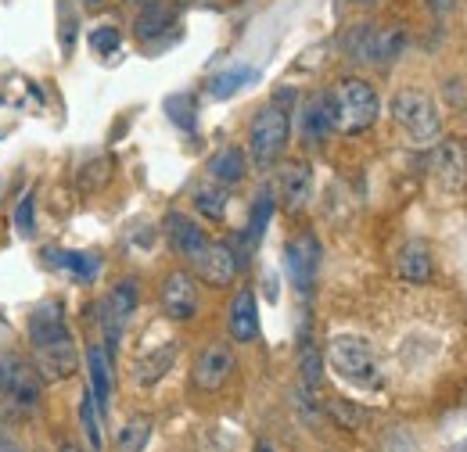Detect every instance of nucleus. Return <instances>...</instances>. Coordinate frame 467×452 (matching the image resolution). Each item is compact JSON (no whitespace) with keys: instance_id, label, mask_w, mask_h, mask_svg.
Segmentation results:
<instances>
[{"instance_id":"f257e3e1","label":"nucleus","mask_w":467,"mask_h":452,"mask_svg":"<svg viewBox=\"0 0 467 452\" xmlns=\"http://www.w3.org/2000/svg\"><path fill=\"white\" fill-rule=\"evenodd\" d=\"M29 344H33V355H36V374L40 381L55 385V381H68L76 374V341L72 331L65 324V309L61 302H44L33 309L29 316Z\"/></svg>"},{"instance_id":"f03ea898","label":"nucleus","mask_w":467,"mask_h":452,"mask_svg":"<svg viewBox=\"0 0 467 452\" xmlns=\"http://www.w3.org/2000/svg\"><path fill=\"white\" fill-rule=\"evenodd\" d=\"M327 108H331L335 133L356 137V133H363V129H370V126L378 122L381 98H378V90H374L367 79L346 76V79H338V83L327 90Z\"/></svg>"},{"instance_id":"7ed1b4c3","label":"nucleus","mask_w":467,"mask_h":452,"mask_svg":"<svg viewBox=\"0 0 467 452\" xmlns=\"http://www.w3.org/2000/svg\"><path fill=\"white\" fill-rule=\"evenodd\" d=\"M327 363L331 370L352 385V388H381L385 385V370H381V359L374 352V344L367 338H356V334H338V338L327 344Z\"/></svg>"},{"instance_id":"20e7f679","label":"nucleus","mask_w":467,"mask_h":452,"mask_svg":"<svg viewBox=\"0 0 467 452\" xmlns=\"http://www.w3.org/2000/svg\"><path fill=\"white\" fill-rule=\"evenodd\" d=\"M292 140V112L281 105V101H270L263 105L252 126H248V155L259 170H270L281 162L285 148Z\"/></svg>"},{"instance_id":"39448f33","label":"nucleus","mask_w":467,"mask_h":452,"mask_svg":"<svg viewBox=\"0 0 467 452\" xmlns=\"http://www.w3.org/2000/svg\"><path fill=\"white\" fill-rule=\"evenodd\" d=\"M392 118H396V126L413 137L417 144H428V140H435L439 137V129H442V118H439V108H435V101L424 94V90H400L396 98H392Z\"/></svg>"},{"instance_id":"423d86ee","label":"nucleus","mask_w":467,"mask_h":452,"mask_svg":"<svg viewBox=\"0 0 467 452\" xmlns=\"http://www.w3.org/2000/svg\"><path fill=\"white\" fill-rule=\"evenodd\" d=\"M403 29H378V26H356L349 40L352 61L363 65H389L392 57L403 51Z\"/></svg>"},{"instance_id":"0eeeda50","label":"nucleus","mask_w":467,"mask_h":452,"mask_svg":"<svg viewBox=\"0 0 467 452\" xmlns=\"http://www.w3.org/2000/svg\"><path fill=\"white\" fill-rule=\"evenodd\" d=\"M234 366H237V359H234L231 344H227V341H209V344L198 352V359H194L191 385H194L198 392H220V388L231 381Z\"/></svg>"},{"instance_id":"6e6552de","label":"nucleus","mask_w":467,"mask_h":452,"mask_svg":"<svg viewBox=\"0 0 467 452\" xmlns=\"http://www.w3.org/2000/svg\"><path fill=\"white\" fill-rule=\"evenodd\" d=\"M0 398H4L7 409H15L18 416L36 413V406H40V374L29 370L26 363H4V374H0Z\"/></svg>"},{"instance_id":"1a4fd4ad","label":"nucleus","mask_w":467,"mask_h":452,"mask_svg":"<svg viewBox=\"0 0 467 452\" xmlns=\"http://www.w3.org/2000/svg\"><path fill=\"white\" fill-rule=\"evenodd\" d=\"M159 302H162V313H166L170 320H176V324L194 320V313H198V281H194L191 273L176 270V273H170V277L162 281Z\"/></svg>"},{"instance_id":"9d476101","label":"nucleus","mask_w":467,"mask_h":452,"mask_svg":"<svg viewBox=\"0 0 467 452\" xmlns=\"http://www.w3.org/2000/svg\"><path fill=\"white\" fill-rule=\"evenodd\" d=\"M137 309V283L133 281H119L109 294H105V302H101V324H105V338H109V352L119 344L122 338V327H126V320H130V313Z\"/></svg>"},{"instance_id":"9b49d317","label":"nucleus","mask_w":467,"mask_h":452,"mask_svg":"<svg viewBox=\"0 0 467 452\" xmlns=\"http://www.w3.org/2000/svg\"><path fill=\"white\" fill-rule=\"evenodd\" d=\"M285 266H288V277L298 287V294H309V287L317 281V270H320V244L313 233L295 237L285 248Z\"/></svg>"},{"instance_id":"f8f14e48","label":"nucleus","mask_w":467,"mask_h":452,"mask_svg":"<svg viewBox=\"0 0 467 452\" xmlns=\"http://www.w3.org/2000/svg\"><path fill=\"white\" fill-rule=\"evenodd\" d=\"M198 270V281L209 283V287H231L234 277H237V255L231 252V244H216L209 241V248L191 262Z\"/></svg>"},{"instance_id":"ddd939ff","label":"nucleus","mask_w":467,"mask_h":452,"mask_svg":"<svg viewBox=\"0 0 467 452\" xmlns=\"http://www.w3.org/2000/svg\"><path fill=\"white\" fill-rule=\"evenodd\" d=\"M277 198L288 212H302L313 201V170L309 162H285L277 172Z\"/></svg>"},{"instance_id":"4468645a","label":"nucleus","mask_w":467,"mask_h":452,"mask_svg":"<svg viewBox=\"0 0 467 452\" xmlns=\"http://www.w3.org/2000/svg\"><path fill=\"white\" fill-rule=\"evenodd\" d=\"M166 237H170V248H173L180 259H187V262H194L209 248L205 230L194 223V220H187L183 212H170L166 216Z\"/></svg>"},{"instance_id":"2eb2a0df","label":"nucleus","mask_w":467,"mask_h":452,"mask_svg":"<svg viewBox=\"0 0 467 452\" xmlns=\"http://www.w3.org/2000/svg\"><path fill=\"white\" fill-rule=\"evenodd\" d=\"M227 327H231V338L241 341V344L259 338V305H255V291L252 287H241L231 298Z\"/></svg>"},{"instance_id":"dca6fc26","label":"nucleus","mask_w":467,"mask_h":452,"mask_svg":"<svg viewBox=\"0 0 467 452\" xmlns=\"http://www.w3.org/2000/svg\"><path fill=\"white\" fill-rule=\"evenodd\" d=\"M298 133H302V140L313 144V148H320V144L335 133L331 108H327V94H317V98H309V101L302 105V112H298Z\"/></svg>"},{"instance_id":"f3484780","label":"nucleus","mask_w":467,"mask_h":452,"mask_svg":"<svg viewBox=\"0 0 467 452\" xmlns=\"http://www.w3.org/2000/svg\"><path fill=\"white\" fill-rule=\"evenodd\" d=\"M87 370H90V396L94 406L105 420L109 413V398H112V366H109V348L105 344H90L87 348Z\"/></svg>"},{"instance_id":"a211bd4d","label":"nucleus","mask_w":467,"mask_h":452,"mask_svg":"<svg viewBox=\"0 0 467 452\" xmlns=\"http://www.w3.org/2000/svg\"><path fill=\"white\" fill-rule=\"evenodd\" d=\"M396 273L407 283H428L435 273V262H431V248L424 241H407L400 252H396Z\"/></svg>"},{"instance_id":"6ab92c4d","label":"nucleus","mask_w":467,"mask_h":452,"mask_svg":"<svg viewBox=\"0 0 467 452\" xmlns=\"http://www.w3.org/2000/svg\"><path fill=\"white\" fill-rule=\"evenodd\" d=\"M173 363H176V341H166V344L144 352V355L133 363V381H137L140 388H151V385H159V381L173 370Z\"/></svg>"},{"instance_id":"aec40b11","label":"nucleus","mask_w":467,"mask_h":452,"mask_svg":"<svg viewBox=\"0 0 467 452\" xmlns=\"http://www.w3.org/2000/svg\"><path fill=\"white\" fill-rule=\"evenodd\" d=\"M244 172H248V162H244V151L241 148H220L213 159H209V176L220 183V187H234V183H241L244 180Z\"/></svg>"},{"instance_id":"412c9836","label":"nucleus","mask_w":467,"mask_h":452,"mask_svg":"<svg viewBox=\"0 0 467 452\" xmlns=\"http://www.w3.org/2000/svg\"><path fill=\"white\" fill-rule=\"evenodd\" d=\"M47 262L79 283H90L101 273V259H94L87 252H47Z\"/></svg>"},{"instance_id":"4be33fe9","label":"nucleus","mask_w":467,"mask_h":452,"mask_svg":"<svg viewBox=\"0 0 467 452\" xmlns=\"http://www.w3.org/2000/svg\"><path fill=\"white\" fill-rule=\"evenodd\" d=\"M435 172H439V180L446 183V190L464 187L467 162H464V151H461V144H457V140L439 144V155H435Z\"/></svg>"},{"instance_id":"5701e85b","label":"nucleus","mask_w":467,"mask_h":452,"mask_svg":"<svg viewBox=\"0 0 467 452\" xmlns=\"http://www.w3.org/2000/svg\"><path fill=\"white\" fill-rule=\"evenodd\" d=\"M176 15L173 7H166V4H159V0H151L140 15H137V40H151V36H159V33H166V29H173Z\"/></svg>"},{"instance_id":"b1692460","label":"nucleus","mask_w":467,"mask_h":452,"mask_svg":"<svg viewBox=\"0 0 467 452\" xmlns=\"http://www.w3.org/2000/svg\"><path fill=\"white\" fill-rule=\"evenodd\" d=\"M255 79H259L255 68H248V65H234V68H227V72H220V76L209 79V94H213L216 101H223V98H234L241 87L255 83Z\"/></svg>"},{"instance_id":"393cba45","label":"nucleus","mask_w":467,"mask_h":452,"mask_svg":"<svg viewBox=\"0 0 467 452\" xmlns=\"http://www.w3.org/2000/svg\"><path fill=\"white\" fill-rule=\"evenodd\" d=\"M274 209H277L274 190H270V187L259 190V198H255V205H252V216H248V248H255V244L263 241L266 226H270V220H274Z\"/></svg>"},{"instance_id":"a878e982","label":"nucleus","mask_w":467,"mask_h":452,"mask_svg":"<svg viewBox=\"0 0 467 452\" xmlns=\"http://www.w3.org/2000/svg\"><path fill=\"white\" fill-rule=\"evenodd\" d=\"M194 209L205 216V220H213V223H220L223 216H227V209H231V198H227V190L216 183V187H198L194 190Z\"/></svg>"},{"instance_id":"bb28decb","label":"nucleus","mask_w":467,"mask_h":452,"mask_svg":"<svg viewBox=\"0 0 467 452\" xmlns=\"http://www.w3.org/2000/svg\"><path fill=\"white\" fill-rule=\"evenodd\" d=\"M148 438H151V420H148V416H133V420L119 431L116 452H144Z\"/></svg>"},{"instance_id":"cd10ccee","label":"nucleus","mask_w":467,"mask_h":452,"mask_svg":"<svg viewBox=\"0 0 467 452\" xmlns=\"http://www.w3.org/2000/svg\"><path fill=\"white\" fill-rule=\"evenodd\" d=\"M79 424H83V435H87L90 449L101 452V446H105V435H101L98 406H94V396H90V392H83V398H79Z\"/></svg>"},{"instance_id":"c85d7f7f","label":"nucleus","mask_w":467,"mask_h":452,"mask_svg":"<svg viewBox=\"0 0 467 452\" xmlns=\"http://www.w3.org/2000/svg\"><path fill=\"white\" fill-rule=\"evenodd\" d=\"M119 44H122V36H119L116 26H98V29L90 33V51H94V55H101V57L116 55Z\"/></svg>"},{"instance_id":"c756f323","label":"nucleus","mask_w":467,"mask_h":452,"mask_svg":"<svg viewBox=\"0 0 467 452\" xmlns=\"http://www.w3.org/2000/svg\"><path fill=\"white\" fill-rule=\"evenodd\" d=\"M15 230L22 237H33V230H36V198L33 194H26L18 201V209H15Z\"/></svg>"},{"instance_id":"7c9ffc66","label":"nucleus","mask_w":467,"mask_h":452,"mask_svg":"<svg viewBox=\"0 0 467 452\" xmlns=\"http://www.w3.org/2000/svg\"><path fill=\"white\" fill-rule=\"evenodd\" d=\"M166 112L173 115V122L183 126V129L194 126V105H191V98H170V101H166Z\"/></svg>"},{"instance_id":"2f4dec72","label":"nucleus","mask_w":467,"mask_h":452,"mask_svg":"<svg viewBox=\"0 0 467 452\" xmlns=\"http://www.w3.org/2000/svg\"><path fill=\"white\" fill-rule=\"evenodd\" d=\"M457 4H461V0H424V7H428L431 15H439V18H442V15H453Z\"/></svg>"},{"instance_id":"473e14b6","label":"nucleus","mask_w":467,"mask_h":452,"mask_svg":"<svg viewBox=\"0 0 467 452\" xmlns=\"http://www.w3.org/2000/svg\"><path fill=\"white\" fill-rule=\"evenodd\" d=\"M0 452H26V449H22V446H18L11 435H4V431H0Z\"/></svg>"},{"instance_id":"72a5a7b5","label":"nucleus","mask_w":467,"mask_h":452,"mask_svg":"<svg viewBox=\"0 0 467 452\" xmlns=\"http://www.w3.org/2000/svg\"><path fill=\"white\" fill-rule=\"evenodd\" d=\"M349 4H356V7H370L374 0H349Z\"/></svg>"},{"instance_id":"f704fd0d","label":"nucleus","mask_w":467,"mask_h":452,"mask_svg":"<svg viewBox=\"0 0 467 452\" xmlns=\"http://www.w3.org/2000/svg\"><path fill=\"white\" fill-rule=\"evenodd\" d=\"M83 4H90V7H101V4H105V0H83Z\"/></svg>"},{"instance_id":"c9c22d12","label":"nucleus","mask_w":467,"mask_h":452,"mask_svg":"<svg viewBox=\"0 0 467 452\" xmlns=\"http://www.w3.org/2000/svg\"><path fill=\"white\" fill-rule=\"evenodd\" d=\"M61 452H83V449H76V446H61Z\"/></svg>"},{"instance_id":"e433bc0d","label":"nucleus","mask_w":467,"mask_h":452,"mask_svg":"<svg viewBox=\"0 0 467 452\" xmlns=\"http://www.w3.org/2000/svg\"><path fill=\"white\" fill-rule=\"evenodd\" d=\"M255 452H274V449H270V446H259V449H255Z\"/></svg>"},{"instance_id":"4c0bfd02","label":"nucleus","mask_w":467,"mask_h":452,"mask_svg":"<svg viewBox=\"0 0 467 452\" xmlns=\"http://www.w3.org/2000/svg\"><path fill=\"white\" fill-rule=\"evenodd\" d=\"M133 4H151V0H133Z\"/></svg>"},{"instance_id":"58836bf2","label":"nucleus","mask_w":467,"mask_h":452,"mask_svg":"<svg viewBox=\"0 0 467 452\" xmlns=\"http://www.w3.org/2000/svg\"><path fill=\"white\" fill-rule=\"evenodd\" d=\"M457 452H467V442H464V446H461V449H457Z\"/></svg>"},{"instance_id":"ea45409f","label":"nucleus","mask_w":467,"mask_h":452,"mask_svg":"<svg viewBox=\"0 0 467 452\" xmlns=\"http://www.w3.org/2000/svg\"><path fill=\"white\" fill-rule=\"evenodd\" d=\"M0 374H4V363H0Z\"/></svg>"}]
</instances>
